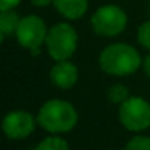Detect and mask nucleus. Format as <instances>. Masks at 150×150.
I'll return each instance as SVG.
<instances>
[{"label":"nucleus","instance_id":"nucleus-1","mask_svg":"<svg viewBox=\"0 0 150 150\" xmlns=\"http://www.w3.org/2000/svg\"><path fill=\"white\" fill-rule=\"evenodd\" d=\"M143 65L138 50L127 43L106 46L99 56L100 69L112 77H128L135 74Z\"/></svg>","mask_w":150,"mask_h":150},{"label":"nucleus","instance_id":"nucleus-2","mask_svg":"<svg viewBox=\"0 0 150 150\" xmlns=\"http://www.w3.org/2000/svg\"><path fill=\"white\" fill-rule=\"evenodd\" d=\"M78 121V113L74 105L62 100V99H52L47 100L38 110L37 122L49 132L60 134L71 131Z\"/></svg>","mask_w":150,"mask_h":150},{"label":"nucleus","instance_id":"nucleus-3","mask_svg":"<svg viewBox=\"0 0 150 150\" xmlns=\"http://www.w3.org/2000/svg\"><path fill=\"white\" fill-rule=\"evenodd\" d=\"M46 47L49 56L54 62L66 60L75 53L78 47V34L71 24L57 22L52 28H49Z\"/></svg>","mask_w":150,"mask_h":150},{"label":"nucleus","instance_id":"nucleus-4","mask_svg":"<svg viewBox=\"0 0 150 150\" xmlns=\"http://www.w3.org/2000/svg\"><path fill=\"white\" fill-rule=\"evenodd\" d=\"M128 16L121 6L103 5L91 16V27L102 37H116L127 28Z\"/></svg>","mask_w":150,"mask_h":150},{"label":"nucleus","instance_id":"nucleus-5","mask_svg":"<svg viewBox=\"0 0 150 150\" xmlns=\"http://www.w3.org/2000/svg\"><path fill=\"white\" fill-rule=\"evenodd\" d=\"M119 121L129 131H143L150 127V103L141 97L129 96L119 105Z\"/></svg>","mask_w":150,"mask_h":150},{"label":"nucleus","instance_id":"nucleus-6","mask_svg":"<svg viewBox=\"0 0 150 150\" xmlns=\"http://www.w3.org/2000/svg\"><path fill=\"white\" fill-rule=\"evenodd\" d=\"M47 27L46 22L37 15H27L21 18L19 27L16 30V40L24 47L35 53L43 44H46L47 38Z\"/></svg>","mask_w":150,"mask_h":150},{"label":"nucleus","instance_id":"nucleus-7","mask_svg":"<svg viewBox=\"0 0 150 150\" xmlns=\"http://www.w3.org/2000/svg\"><path fill=\"white\" fill-rule=\"evenodd\" d=\"M34 128L35 119L27 110H12L3 118V131L12 140L27 138Z\"/></svg>","mask_w":150,"mask_h":150},{"label":"nucleus","instance_id":"nucleus-8","mask_svg":"<svg viewBox=\"0 0 150 150\" xmlns=\"http://www.w3.org/2000/svg\"><path fill=\"white\" fill-rule=\"evenodd\" d=\"M50 80L57 88L69 90L78 81V68L69 59L59 60L50 71Z\"/></svg>","mask_w":150,"mask_h":150},{"label":"nucleus","instance_id":"nucleus-9","mask_svg":"<svg viewBox=\"0 0 150 150\" xmlns=\"http://www.w3.org/2000/svg\"><path fill=\"white\" fill-rule=\"evenodd\" d=\"M53 6L63 18L75 21L86 15L88 9V0H53Z\"/></svg>","mask_w":150,"mask_h":150},{"label":"nucleus","instance_id":"nucleus-10","mask_svg":"<svg viewBox=\"0 0 150 150\" xmlns=\"http://www.w3.org/2000/svg\"><path fill=\"white\" fill-rule=\"evenodd\" d=\"M19 22L21 18L13 9L2 11V15H0V40L3 41L8 35L16 34Z\"/></svg>","mask_w":150,"mask_h":150},{"label":"nucleus","instance_id":"nucleus-11","mask_svg":"<svg viewBox=\"0 0 150 150\" xmlns=\"http://www.w3.org/2000/svg\"><path fill=\"white\" fill-rule=\"evenodd\" d=\"M128 97H129V90L124 84L116 83V84L110 86L108 90V99L115 105H122Z\"/></svg>","mask_w":150,"mask_h":150},{"label":"nucleus","instance_id":"nucleus-12","mask_svg":"<svg viewBox=\"0 0 150 150\" xmlns=\"http://www.w3.org/2000/svg\"><path fill=\"white\" fill-rule=\"evenodd\" d=\"M35 150H69V146H68V143H66L63 138L53 135V137L44 138V140L37 146Z\"/></svg>","mask_w":150,"mask_h":150},{"label":"nucleus","instance_id":"nucleus-13","mask_svg":"<svg viewBox=\"0 0 150 150\" xmlns=\"http://www.w3.org/2000/svg\"><path fill=\"white\" fill-rule=\"evenodd\" d=\"M125 150H150V137H146V135L132 137L127 143Z\"/></svg>","mask_w":150,"mask_h":150},{"label":"nucleus","instance_id":"nucleus-14","mask_svg":"<svg viewBox=\"0 0 150 150\" xmlns=\"http://www.w3.org/2000/svg\"><path fill=\"white\" fill-rule=\"evenodd\" d=\"M137 40L144 49L150 50V21H146L138 27Z\"/></svg>","mask_w":150,"mask_h":150},{"label":"nucleus","instance_id":"nucleus-15","mask_svg":"<svg viewBox=\"0 0 150 150\" xmlns=\"http://www.w3.org/2000/svg\"><path fill=\"white\" fill-rule=\"evenodd\" d=\"M21 3V0H0V11L15 9Z\"/></svg>","mask_w":150,"mask_h":150},{"label":"nucleus","instance_id":"nucleus-16","mask_svg":"<svg viewBox=\"0 0 150 150\" xmlns=\"http://www.w3.org/2000/svg\"><path fill=\"white\" fill-rule=\"evenodd\" d=\"M30 2L35 8H46L49 5H53V0H30Z\"/></svg>","mask_w":150,"mask_h":150},{"label":"nucleus","instance_id":"nucleus-17","mask_svg":"<svg viewBox=\"0 0 150 150\" xmlns=\"http://www.w3.org/2000/svg\"><path fill=\"white\" fill-rule=\"evenodd\" d=\"M143 69L147 74V77H150V54H147L143 60Z\"/></svg>","mask_w":150,"mask_h":150}]
</instances>
